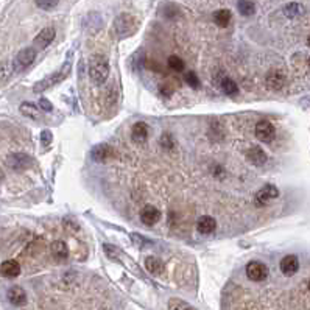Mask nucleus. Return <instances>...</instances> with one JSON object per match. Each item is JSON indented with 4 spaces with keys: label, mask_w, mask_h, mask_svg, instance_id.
Masks as SVG:
<instances>
[{
    "label": "nucleus",
    "mask_w": 310,
    "mask_h": 310,
    "mask_svg": "<svg viewBox=\"0 0 310 310\" xmlns=\"http://www.w3.org/2000/svg\"><path fill=\"white\" fill-rule=\"evenodd\" d=\"M109 61L105 55H92L89 58V78L95 86H101L109 77Z\"/></svg>",
    "instance_id": "1"
},
{
    "label": "nucleus",
    "mask_w": 310,
    "mask_h": 310,
    "mask_svg": "<svg viewBox=\"0 0 310 310\" xmlns=\"http://www.w3.org/2000/svg\"><path fill=\"white\" fill-rule=\"evenodd\" d=\"M71 71H72V61L71 60H67L64 64H63V67L60 69L58 72H55V74H52L50 77H47L45 79H42V81H39V83H36L33 86V90L34 92H44V90H47V89H50V87H53V86H56V84H60V83H63L64 79L69 77V74H71Z\"/></svg>",
    "instance_id": "2"
},
{
    "label": "nucleus",
    "mask_w": 310,
    "mask_h": 310,
    "mask_svg": "<svg viewBox=\"0 0 310 310\" xmlns=\"http://www.w3.org/2000/svg\"><path fill=\"white\" fill-rule=\"evenodd\" d=\"M136 28H137L136 17L128 13H122L114 19V33L117 34L119 39L131 36L136 31Z\"/></svg>",
    "instance_id": "3"
},
{
    "label": "nucleus",
    "mask_w": 310,
    "mask_h": 310,
    "mask_svg": "<svg viewBox=\"0 0 310 310\" xmlns=\"http://www.w3.org/2000/svg\"><path fill=\"white\" fill-rule=\"evenodd\" d=\"M5 164L8 168L14 170V171H24L33 165V157L25 153H13V155L6 156Z\"/></svg>",
    "instance_id": "4"
},
{
    "label": "nucleus",
    "mask_w": 310,
    "mask_h": 310,
    "mask_svg": "<svg viewBox=\"0 0 310 310\" xmlns=\"http://www.w3.org/2000/svg\"><path fill=\"white\" fill-rule=\"evenodd\" d=\"M36 49H33V47H27V49H22L17 55H16V58L13 61V67H14V71L16 72H20V71H24V69L30 67L34 60H36Z\"/></svg>",
    "instance_id": "5"
},
{
    "label": "nucleus",
    "mask_w": 310,
    "mask_h": 310,
    "mask_svg": "<svg viewBox=\"0 0 310 310\" xmlns=\"http://www.w3.org/2000/svg\"><path fill=\"white\" fill-rule=\"evenodd\" d=\"M279 197V189L273 184L263 186L260 190H257L256 197H254V204L257 208H263L265 204H268L271 200H276Z\"/></svg>",
    "instance_id": "6"
},
{
    "label": "nucleus",
    "mask_w": 310,
    "mask_h": 310,
    "mask_svg": "<svg viewBox=\"0 0 310 310\" xmlns=\"http://www.w3.org/2000/svg\"><path fill=\"white\" fill-rule=\"evenodd\" d=\"M246 276H248V279L254 281V282L265 281L268 278V268L265 263L252 260L246 265Z\"/></svg>",
    "instance_id": "7"
},
{
    "label": "nucleus",
    "mask_w": 310,
    "mask_h": 310,
    "mask_svg": "<svg viewBox=\"0 0 310 310\" xmlns=\"http://www.w3.org/2000/svg\"><path fill=\"white\" fill-rule=\"evenodd\" d=\"M254 134H256V137L260 142L270 144V142H273L274 137H276V130H274V126H273L271 122L260 120L256 125V133Z\"/></svg>",
    "instance_id": "8"
},
{
    "label": "nucleus",
    "mask_w": 310,
    "mask_h": 310,
    "mask_svg": "<svg viewBox=\"0 0 310 310\" xmlns=\"http://www.w3.org/2000/svg\"><path fill=\"white\" fill-rule=\"evenodd\" d=\"M114 156H116V152H114V148L108 144H98L90 150V157L97 160V162H106L108 159Z\"/></svg>",
    "instance_id": "9"
},
{
    "label": "nucleus",
    "mask_w": 310,
    "mask_h": 310,
    "mask_svg": "<svg viewBox=\"0 0 310 310\" xmlns=\"http://www.w3.org/2000/svg\"><path fill=\"white\" fill-rule=\"evenodd\" d=\"M56 36V31L53 27H45L41 30V33L38 34L36 38H34V45H36L38 49H45V47H49V45L53 42Z\"/></svg>",
    "instance_id": "10"
},
{
    "label": "nucleus",
    "mask_w": 310,
    "mask_h": 310,
    "mask_svg": "<svg viewBox=\"0 0 310 310\" xmlns=\"http://www.w3.org/2000/svg\"><path fill=\"white\" fill-rule=\"evenodd\" d=\"M285 81H287V78L281 71H271L265 77L267 87H270L271 90H281L285 86Z\"/></svg>",
    "instance_id": "11"
},
{
    "label": "nucleus",
    "mask_w": 310,
    "mask_h": 310,
    "mask_svg": "<svg viewBox=\"0 0 310 310\" xmlns=\"http://www.w3.org/2000/svg\"><path fill=\"white\" fill-rule=\"evenodd\" d=\"M6 296H8V301L16 307H20V306H24L27 303V293L19 285L11 287V289L8 290V293H6Z\"/></svg>",
    "instance_id": "12"
},
{
    "label": "nucleus",
    "mask_w": 310,
    "mask_h": 310,
    "mask_svg": "<svg viewBox=\"0 0 310 310\" xmlns=\"http://www.w3.org/2000/svg\"><path fill=\"white\" fill-rule=\"evenodd\" d=\"M298 270H300V260H298L296 256L290 254V256H285L281 260V271L285 276H293Z\"/></svg>",
    "instance_id": "13"
},
{
    "label": "nucleus",
    "mask_w": 310,
    "mask_h": 310,
    "mask_svg": "<svg viewBox=\"0 0 310 310\" xmlns=\"http://www.w3.org/2000/svg\"><path fill=\"white\" fill-rule=\"evenodd\" d=\"M246 157H248V160L251 164H254V165H257V167H260V165H263L267 162V153L262 150L260 147H257V145H254V147H251L249 150L246 152Z\"/></svg>",
    "instance_id": "14"
},
{
    "label": "nucleus",
    "mask_w": 310,
    "mask_h": 310,
    "mask_svg": "<svg viewBox=\"0 0 310 310\" xmlns=\"http://www.w3.org/2000/svg\"><path fill=\"white\" fill-rule=\"evenodd\" d=\"M0 274L3 278H17L20 274V265L17 260H5L2 265H0Z\"/></svg>",
    "instance_id": "15"
},
{
    "label": "nucleus",
    "mask_w": 310,
    "mask_h": 310,
    "mask_svg": "<svg viewBox=\"0 0 310 310\" xmlns=\"http://www.w3.org/2000/svg\"><path fill=\"white\" fill-rule=\"evenodd\" d=\"M131 137L136 144H144L148 139V125L145 122H137L133 125Z\"/></svg>",
    "instance_id": "16"
},
{
    "label": "nucleus",
    "mask_w": 310,
    "mask_h": 310,
    "mask_svg": "<svg viewBox=\"0 0 310 310\" xmlns=\"http://www.w3.org/2000/svg\"><path fill=\"white\" fill-rule=\"evenodd\" d=\"M160 217V212L155 208V206H145L141 211V222L147 226H153Z\"/></svg>",
    "instance_id": "17"
},
{
    "label": "nucleus",
    "mask_w": 310,
    "mask_h": 310,
    "mask_svg": "<svg viewBox=\"0 0 310 310\" xmlns=\"http://www.w3.org/2000/svg\"><path fill=\"white\" fill-rule=\"evenodd\" d=\"M217 228V222L214 217H209V215H203L198 218L197 222V229L200 234H212Z\"/></svg>",
    "instance_id": "18"
},
{
    "label": "nucleus",
    "mask_w": 310,
    "mask_h": 310,
    "mask_svg": "<svg viewBox=\"0 0 310 310\" xmlns=\"http://www.w3.org/2000/svg\"><path fill=\"white\" fill-rule=\"evenodd\" d=\"M145 270L150 274L157 276V274L164 273V263H162V260L155 257V256H148V257H145Z\"/></svg>",
    "instance_id": "19"
},
{
    "label": "nucleus",
    "mask_w": 310,
    "mask_h": 310,
    "mask_svg": "<svg viewBox=\"0 0 310 310\" xmlns=\"http://www.w3.org/2000/svg\"><path fill=\"white\" fill-rule=\"evenodd\" d=\"M212 19L214 22L218 25V27H228L229 24H231V20H232V13L229 9H218L215 11V13L212 14Z\"/></svg>",
    "instance_id": "20"
},
{
    "label": "nucleus",
    "mask_w": 310,
    "mask_h": 310,
    "mask_svg": "<svg viewBox=\"0 0 310 310\" xmlns=\"http://www.w3.org/2000/svg\"><path fill=\"white\" fill-rule=\"evenodd\" d=\"M50 251H52L53 257L60 259V260H64L69 256V248L63 240H55V242L52 243V246H50Z\"/></svg>",
    "instance_id": "21"
},
{
    "label": "nucleus",
    "mask_w": 310,
    "mask_h": 310,
    "mask_svg": "<svg viewBox=\"0 0 310 310\" xmlns=\"http://www.w3.org/2000/svg\"><path fill=\"white\" fill-rule=\"evenodd\" d=\"M237 8H238V13L245 17H249L256 13V3L252 2V0H238Z\"/></svg>",
    "instance_id": "22"
},
{
    "label": "nucleus",
    "mask_w": 310,
    "mask_h": 310,
    "mask_svg": "<svg viewBox=\"0 0 310 310\" xmlns=\"http://www.w3.org/2000/svg\"><path fill=\"white\" fill-rule=\"evenodd\" d=\"M284 14L289 19H295L298 16H303L304 14V6L301 3H298V2H290L289 5H285Z\"/></svg>",
    "instance_id": "23"
},
{
    "label": "nucleus",
    "mask_w": 310,
    "mask_h": 310,
    "mask_svg": "<svg viewBox=\"0 0 310 310\" xmlns=\"http://www.w3.org/2000/svg\"><path fill=\"white\" fill-rule=\"evenodd\" d=\"M220 86H222V90H223V92L228 94V95L234 97V95L238 94V86H237V83L234 81V79H231V78L225 77V78L222 79Z\"/></svg>",
    "instance_id": "24"
},
{
    "label": "nucleus",
    "mask_w": 310,
    "mask_h": 310,
    "mask_svg": "<svg viewBox=\"0 0 310 310\" xmlns=\"http://www.w3.org/2000/svg\"><path fill=\"white\" fill-rule=\"evenodd\" d=\"M20 112L24 114L25 117L30 119H39V108L36 105H33L30 101H24L20 105Z\"/></svg>",
    "instance_id": "25"
},
{
    "label": "nucleus",
    "mask_w": 310,
    "mask_h": 310,
    "mask_svg": "<svg viewBox=\"0 0 310 310\" xmlns=\"http://www.w3.org/2000/svg\"><path fill=\"white\" fill-rule=\"evenodd\" d=\"M168 310H197V309L192 307L189 303L179 300V298H171L168 301Z\"/></svg>",
    "instance_id": "26"
},
{
    "label": "nucleus",
    "mask_w": 310,
    "mask_h": 310,
    "mask_svg": "<svg viewBox=\"0 0 310 310\" xmlns=\"http://www.w3.org/2000/svg\"><path fill=\"white\" fill-rule=\"evenodd\" d=\"M167 63H168V67L171 69V71H175V72H182V71H184V61H182L179 56H176V55L170 56Z\"/></svg>",
    "instance_id": "27"
},
{
    "label": "nucleus",
    "mask_w": 310,
    "mask_h": 310,
    "mask_svg": "<svg viewBox=\"0 0 310 310\" xmlns=\"http://www.w3.org/2000/svg\"><path fill=\"white\" fill-rule=\"evenodd\" d=\"M184 79H186V83L190 87H193V89H198L200 87V78L197 77V74H195V72H186Z\"/></svg>",
    "instance_id": "28"
},
{
    "label": "nucleus",
    "mask_w": 310,
    "mask_h": 310,
    "mask_svg": "<svg viewBox=\"0 0 310 310\" xmlns=\"http://www.w3.org/2000/svg\"><path fill=\"white\" fill-rule=\"evenodd\" d=\"M38 5V8L41 9H53L56 5H58L60 0H34Z\"/></svg>",
    "instance_id": "29"
},
{
    "label": "nucleus",
    "mask_w": 310,
    "mask_h": 310,
    "mask_svg": "<svg viewBox=\"0 0 310 310\" xmlns=\"http://www.w3.org/2000/svg\"><path fill=\"white\" fill-rule=\"evenodd\" d=\"M160 145H162V148H165V150H171L173 145H175L173 137H171L168 133H164L162 137H160Z\"/></svg>",
    "instance_id": "30"
},
{
    "label": "nucleus",
    "mask_w": 310,
    "mask_h": 310,
    "mask_svg": "<svg viewBox=\"0 0 310 310\" xmlns=\"http://www.w3.org/2000/svg\"><path fill=\"white\" fill-rule=\"evenodd\" d=\"M131 242L137 246H145V245H152V240H148L142 237L141 234H131Z\"/></svg>",
    "instance_id": "31"
},
{
    "label": "nucleus",
    "mask_w": 310,
    "mask_h": 310,
    "mask_svg": "<svg viewBox=\"0 0 310 310\" xmlns=\"http://www.w3.org/2000/svg\"><path fill=\"white\" fill-rule=\"evenodd\" d=\"M52 141H53V134H52V131H50V130H44V131L41 133V144H42L44 147H47V145L52 144Z\"/></svg>",
    "instance_id": "32"
},
{
    "label": "nucleus",
    "mask_w": 310,
    "mask_h": 310,
    "mask_svg": "<svg viewBox=\"0 0 310 310\" xmlns=\"http://www.w3.org/2000/svg\"><path fill=\"white\" fill-rule=\"evenodd\" d=\"M39 109L45 111V112H52L53 111V105L47 100V98H41L39 100Z\"/></svg>",
    "instance_id": "33"
},
{
    "label": "nucleus",
    "mask_w": 310,
    "mask_h": 310,
    "mask_svg": "<svg viewBox=\"0 0 310 310\" xmlns=\"http://www.w3.org/2000/svg\"><path fill=\"white\" fill-rule=\"evenodd\" d=\"M3 179H5V175H3V171L0 170V182H3Z\"/></svg>",
    "instance_id": "34"
},
{
    "label": "nucleus",
    "mask_w": 310,
    "mask_h": 310,
    "mask_svg": "<svg viewBox=\"0 0 310 310\" xmlns=\"http://www.w3.org/2000/svg\"><path fill=\"white\" fill-rule=\"evenodd\" d=\"M307 45H309V47H310V36L307 38Z\"/></svg>",
    "instance_id": "35"
},
{
    "label": "nucleus",
    "mask_w": 310,
    "mask_h": 310,
    "mask_svg": "<svg viewBox=\"0 0 310 310\" xmlns=\"http://www.w3.org/2000/svg\"><path fill=\"white\" fill-rule=\"evenodd\" d=\"M309 66H310V56H309Z\"/></svg>",
    "instance_id": "36"
},
{
    "label": "nucleus",
    "mask_w": 310,
    "mask_h": 310,
    "mask_svg": "<svg viewBox=\"0 0 310 310\" xmlns=\"http://www.w3.org/2000/svg\"><path fill=\"white\" fill-rule=\"evenodd\" d=\"M309 290H310V282H309Z\"/></svg>",
    "instance_id": "37"
}]
</instances>
